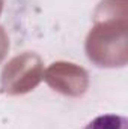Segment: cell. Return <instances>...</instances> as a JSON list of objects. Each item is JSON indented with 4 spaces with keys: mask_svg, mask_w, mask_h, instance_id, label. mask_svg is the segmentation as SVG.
I'll use <instances>...</instances> for the list:
<instances>
[{
    "mask_svg": "<svg viewBox=\"0 0 128 129\" xmlns=\"http://www.w3.org/2000/svg\"><path fill=\"white\" fill-rule=\"evenodd\" d=\"M83 129H128V119L118 114L98 116Z\"/></svg>",
    "mask_w": 128,
    "mask_h": 129,
    "instance_id": "6da1fadb",
    "label": "cell"
}]
</instances>
